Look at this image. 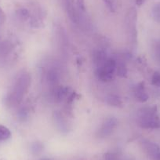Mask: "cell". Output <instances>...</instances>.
Here are the masks:
<instances>
[{"label": "cell", "mask_w": 160, "mask_h": 160, "mask_svg": "<svg viewBox=\"0 0 160 160\" xmlns=\"http://www.w3.org/2000/svg\"><path fill=\"white\" fill-rule=\"evenodd\" d=\"M53 120H54L55 125L57 128L61 131L62 133H67L68 131V127L67 122L63 117L62 114L59 112L58 111L55 112L53 113Z\"/></svg>", "instance_id": "cell-7"}, {"label": "cell", "mask_w": 160, "mask_h": 160, "mask_svg": "<svg viewBox=\"0 0 160 160\" xmlns=\"http://www.w3.org/2000/svg\"><path fill=\"white\" fill-rule=\"evenodd\" d=\"M137 19H138V12L134 7L129 9L127 15H126V26H127V34L130 40L133 43L137 41Z\"/></svg>", "instance_id": "cell-3"}, {"label": "cell", "mask_w": 160, "mask_h": 160, "mask_svg": "<svg viewBox=\"0 0 160 160\" xmlns=\"http://www.w3.org/2000/svg\"><path fill=\"white\" fill-rule=\"evenodd\" d=\"M118 125V121L115 117H108L104 120L101 127L97 132V136L99 138H104L110 136Z\"/></svg>", "instance_id": "cell-4"}, {"label": "cell", "mask_w": 160, "mask_h": 160, "mask_svg": "<svg viewBox=\"0 0 160 160\" xmlns=\"http://www.w3.org/2000/svg\"><path fill=\"white\" fill-rule=\"evenodd\" d=\"M64 7H65L66 11L71 21L75 24H78L79 22V18H78V12L75 9L74 0H64Z\"/></svg>", "instance_id": "cell-6"}, {"label": "cell", "mask_w": 160, "mask_h": 160, "mask_svg": "<svg viewBox=\"0 0 160 160\" xmlns=\"http://www.w3.org/2000/svg\"><path fill=\"white\" fill-rule=\"evenodd\" d=\"M47 79L50 85H57L59 81V74L55 69H50L47 74Z\"/></svg>", "instance_id": "cell-11"}, {"label": "cell", "mask_w": 160, "mask_h": 160, "mask_svg": "<svg viewBox=\"0 0 160 160\" xmlns=\"http://www.w3.org/2000/svg\"><path fill=\"white\" fill-rule=\"evenodd\" d=\"M152 84L155 87H160V72H155L152 77Z\"/></svg>", "instance_id": "cell-18"}, {"label": "cell", "mask_w": 160, "mask_h": 160, "mask_svg": "<svg viewBox=\"0 0 160 160\" xmlns=\"http://www.w3.org/2000/svg\"><path fill=\"white\" fill-rule=\"evenodd\" d=\"M69 91L68 87H59L55 90V99L57 101H61L64 98L68 96Z\"/></svg>", "instance_id": "cell-12"}, {"label": "cell", "mask_w": 160, "mask_h": 160, "mask_svg": "<svg viewBox=\"0 0 160 160\" xmlns=\"http://www.w3.org/2000/svg\"><path fill=\"white\" fill-rule=\"evenodd\" d=\"M116 66H117V62L114 59H108L107 61L104 62V64H103L101 68L103 71L106 72L108 74H110V75H114V73L116 71Z\"/></svg>", "instance_id": "cell-9"}, {"label": "cell", "mask_w": 160, "mask_h": 160, "mask_svg": "<svg viewBox=\"0 0 160 160\" xmlns=\"http://www.w3.org/2000/svg\"><path fill=\"white\" fill-rule=\"evenodd\" d=\"M43 144L41 142H38V141H36V142H34L33 144L31 146V151H32V154L34 155H38L43 150Z\"/></svg>", "instance_id": "cell-16"}, {"label": "cell", "mask_w": 160, "mask_h": 160, "mask_svg": "<svg viewBox=\"0 0 160 160\" xmlns=\"http://www.w3.org/2000/svg\"><path fill=\"white\" fill-rule=\"evenodd\" d=\"M140 127L146 130H155L160 128V118L157 114V107L155 105L144 107L140 110Z\"/></svg>", "instance_id": "cell-2"}, {"label": "cell", "mask_w": 160, "mask_h": 160, "mask_svg": "<svg viewBox=\"0 0 160 160\" xmlns=\"http://www.w3.org/2000/svg\"><path fill=\"white\" fill-rule=\"evenodd\" d=\"M143 148L144 152H146L148 155L152 158V160H155L158 154L160 152V147L155 143L152 141H143Z\"/></svg>", "instance_id": "cell-5"}, {"label": "cell", "mask_w": 160, "mask_h": 160, "mask_svg": "<svg viewBox=\"0 0 160 160\" xmlns=\"http://www.w3.org/2000/svg\"><path fill=\"white\" fill-rule=\"evenodd\" d=\"M153 15H160V2L155 4L152 8Z\"/></svg>", "instance_id": "cell-21"}, {"label": "cell", "mask_w": 160, "mask_h": 160, "mask_svg": "<svg viewBox=\"0 0 160 160\" xmlns=\"http://www.w3.org/2000/svg\"><path fill=\"white\" fill-rule=\"evenodd\" d=\"M11 137V132L5 126L0 125V141H7Z\"/></svg>", "instance_id": "cell-14"}, {"label": "cell", "mask_w": 160, "mask_h": 160, "mask_svg": "<svg viewBox=\"0 0 160 160\" xmlns=\"http://www.w3.org/2000/svg\"><path fill=\"white\" fill-rule=\"evenodd\" d=\"M106 101L109 105L114 106V107L121 108L122 107V104H123L121 99L115 95H109L106 99Z\"/></svg>", "instance_id": "cell-13"}, {"label": "cell", "mask_w": 160, "mask_h": 160, "mask_svg": "<svg viewBox=\"0 0 160 160\" xmlns=\"http://www.w3.org/2000/svg\"><path fill=\"white\" fill-rule=\"evenodd\" d=\"M154 19L160 24V15H154Z\"/></svg>", "instance_id": "cell-24"}, {"label": "cell", "mask_w": 160, "mask_h": 160, "mask_svg": "<svg viewBox=\"0 0 160 160\" xmlns=\"http://www.w3.org/2000/svg\"><path fill=\"white\" fill-rule=\"evenodd\" d=\"M144 2H145V0H136V1H135V2H136V4L138 6L143 5Z\"/></svg>", "instance_id": "cell-23"}, {"label": "cell", "mask_w": 160, "mask_h": 160, "mask_svg": "<svg viewBox=\"0 0 160 160\" xmlns=\"http://www.w3.org/2000/svg\"><path fill=\"white\" fill-rule=\"evenodd\" d=\"M77 6H78V8L81 11H86L85 0H77Z\"/></svg>", "instance_id": "cell-20"}, {"label": "cell", "mask_w": 160, "mask_h": 160, "mask_svg": "<svg viewBox=\"0 0 160 160\" xmlns=\"http://www.w3.org/2000/svg\"><path fill=\"white\" fill-rule=\"evenodd\" d=\"M104 3H106L107 7L112 12H115V0H104Z\"/></svg>", "instance_id": "cell-19"}, {"label": "cell", "mask_w": 160, "mask_h": 160, "mask_svg": "<svg viewBox=\"0 0 160 160\" xmlns=\"http://www.w3.org/2000/svg\"><path fill=\"white\" fill-rule=\"evenodd\" d=\"M107 60L106 53L103 50H97L93 53V63L98 68L101 67Z\"/></svg>", "instance_id": "cell-10"}, {"label": "cell", "mask_w": 160, "mask_h": 160, "mask_svg": "<svg viewBox=\"0 0 160 160\" xmlns=\"http://www.w3.org/2000/svg\"><path fill=\"white\" fill-rule=\"evenodd\" d=\"M31 84V76L28 73H23L16 80L13 90L6 98V104L8 106H15L21 102L24 93Z\"/></svg>", "instance_id": "cell-1"}, {"label": "cell", "mask_w": 160, "mask_h": 160, "mask_svg": "<svg viewBox=\"0 0 160 160\" xmlns=\"http://www.w3.org/2000/svg\"><path fill=\"white\" fill-rule=\"evenodd\" d=\"M5 19H6L5 13H4L3 10L0 8V24H2V23L5 21Z\"/></svg>", "instance_id": "cell-22"}, {"label": "cell", "mask_w": 160, "mask_h": 160, "mask_svg": "<svg viewBox=\"0 0 160 160\" xmlns=\"http://www.w3.org/2000/svg\"><path fill=\"white\" fill-rule=\"evenodd\" d=\"M135 98L140 102H146L149 99V96L145 91L144 82H140L135 88Z\"/></svg>", "instance_id": "cell-8"}, {"label": "cell", "mask_w": 160, "mask_h": 160, "mask_svg": "<svg viewBox=\"0 0 160 160\" xmlns=\"http://www.w3.org/2000/svg\"><path fill=\"white\" fill-rule=\"evenodd\" d=\"M155 160H160V152H159V153L158 154V155H157Z\"/></svg>", "instance_id": "cell-25"}, {"label": "cell", "mask_w": 160, "mask_h": 160, "mask_svg": "<svg viewBox=\"0 0 160 160\" xmlns=\"http://www.w3.org/2000/svg\"><path fill=\"white\" fill-rule=\"evenodd\" d=\"M17 15H18V17L20 19L23 20V21H25V20L28 19V18L30 17L28 10L24 8L17 10Z\"/></svg>", "instance_id": "cell-17"}, {"label": "cell", "mask_w": 160, "mask_h": 160, "mask_svg": "<svg viewBox=\"0 0 160 160\" xmlns=\"http://www.w3.org/2000/svg\"><path fill=\"white\" fill-rule=\"evenodd\" d=\"M116 74L118 76L121 78H124L127 75V68L126 67V64L124 63H119L117 64L116 66Z\"/></svg>", "instance_id": "cell-15"}, {"label": "cell", "mask_w": 160, "mask_h": 160, "mask_svg": "<svg viewBox=\"0 0 160 160\" xmlns=\"http://www.w3.org/2000/svg\"><path fill=\"white\" fill-rule=\"evenodd\" d=\"M40 160H50V158H42V159H40Z\"/></svg>", "instance_id": "cell-26"}]
</instances>
